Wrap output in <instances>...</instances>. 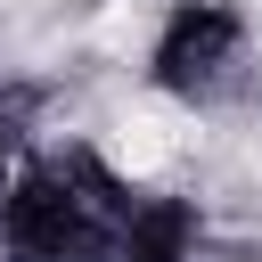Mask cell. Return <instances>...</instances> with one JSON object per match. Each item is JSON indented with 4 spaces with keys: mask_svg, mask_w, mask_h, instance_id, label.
<instances>
[{
    "mask_svg": "<svg viewBox=\"0 0 262 262\" xmlns=\"http://www.w3.org/2000/svg\"><path fill=\"white\" fill-rule=\"evenodd\" d=\"M147 66H156V98H172L180 115L221 106L254 82V25L229 0H180L156 33Z\"/></svg>",
    "mask_w": 262,
    "mask_h": 262,
    "instance_id": "cell-1",
    "label": "cell"
}]
</instances>
